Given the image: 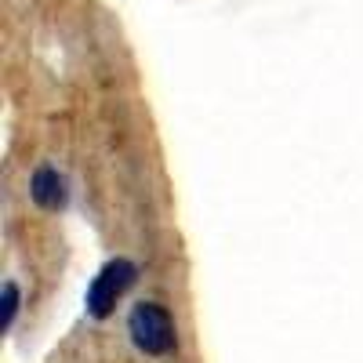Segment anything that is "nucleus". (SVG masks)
Instances as JSON below:
<instances>
[{
  "mask_svg": "<svg viewBox=\"0 0 363 363\" xmlns=\"http://www.w3.org/2000/svg\"><path fill=\"white\" fill-rule=\"evenodd\" d=\"M138 284V262L131 258H109L99 272H95V280L87 284V294H84V309L91 320H106L113 316L116 309V301L124 298L131 287Z\"/></svg>",
  "mask_w": 363,
  "mask_h": 363,
  "instance_id": "obj_2",
  "label": "nucleus"
},
{
  "mask_svg": "<svg viewBox=\"0 0 363 363\" xmlns=\"http://www.w3.org/2000/svg\"><path fill=\"white\" fill-rule=\"evenodd\" d=\"M0 306H4V320H0V327H4V335H8V330H15V320L22 313V287H18V280H4V287H0Z\"/></svg>",
  "mask_w": 363,
  "mask_h": 363,
  "instance_id": "obj_4",
  "label": "nucleus"
},
{
  "mask_svg": "<svg viewBox=\"0 0 363 363\" xmlns=\"http://www.w3.org/2000/svg\"><path fill=\"white\" fill-rule=\"evenodd\" d=\"M128 338L142 356H153V359L171 356L178 345V335H174V320H171L167 306H160V301H138V306H131Z\"/></svg>",
  "mask_w": 363,
  "mask_h": 363,
  "instance_id": "obj_1",
  "label": "nucleus"
},
{
  "mask_svg": "<svg viewBox=\"0 0 363 363\" xmlns=\"http://www.w3.org/2000/svg\"><path fill=\"white\" fill-rule=\"evenodd\" d=\"M29 200L40 211H66L69 207V178L55 164H40L29 174Z\"/></svg>",
  "mask_w": 363,
  "mask_h": 363,
  "instance_id": "obj_3",
  "label": "nucleus"
}]
</instances>
